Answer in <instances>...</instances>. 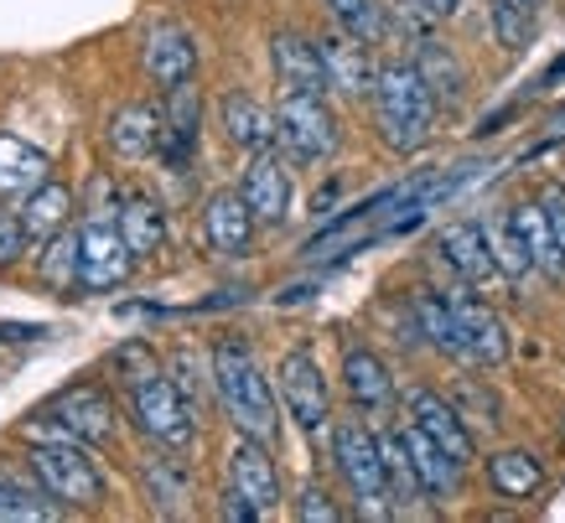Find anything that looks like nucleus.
Returning a JSON list of instances; mask_svg holds the SVG:
<instances>
[{"instance_id":"nucleus-13","label":"nucleus","mask_w":565,"mask_h":523,"mask_svg":"<svg viewBox=\"0 0 565 523\" xmlns=\"http://www.w3.org/2000/svg\"><path fill=\"white\" fill-rule=\"evenodd\" d=\"M405 420L420 425L451 461H462L467 472L478 467V436H472L467 415L457 409V399H446L436 388H411V394H405Z\"/></svg>"},{"instance_id":"nucleus-8","label":"nucleus","mask_w":565,"mask_h":523,"mask_svg":"<svg viewBox=\"0 0 565 523\" xmlns=\"http://www.w3.org/2000/svg\"><path fill=\"white\" fill-rule=\"evenodd\" d=\"M275 394H280V409L286 420L301 430V436H327L332 430V388H327V373L317 363L311 348H291L275 369Z\"/></svg>"},{"instance_id":"nucleus-18","label":"nucleus","mask_w":565,"mask_h":523,"mask_svg":"<svg viewBox=\"0 0 565 523\" xmlns=\"http://www.w3.org/2000/svg\"><path fill=\"white\" fill-rule=\"evenodd\" d=\"M436 254H441V265L462 286H472V290H488V286H498L503 275H498V259H493V249H488V234H482V223H446L441 234H436Z\"/></svg>"},{"instance_id":"nucleus-23","label":"nucleus","mask_w":565,"mask_h":523,"mask_svg":"<svg viewBox=\"0 0 565 523\" xmlns=\"http://www.w3.org/2000/svg\"><path fill=\"white\" fill-rule=\"evenodd\" d=\"M399 436H405V451H411L415 472H420V488H426L430 508H451L462 498V482H467V467L462 461H451V456L436 446V440L420 430V425L399 420Z\"/></svg>"},{"instance_id":"nucleus-10","label":"nucleus","mask_w":565,"mask_h":523,"mask_svg":"<svg viewBox=\"0 0 565 523\" xmlns=\"http://www.w3.org/2000/svg\"><path fill=\"white\" fill-rule=\"evenodd\" d=\"M338 373H343V394H348V405H353V415H363V420L379 425V430L394 425V415H399V388H394L390 363H384L369 342H343Z\"/></svg>"},{"instance_id":"nucleus-19","label":"nucleus","mask_w":565,"mask_h":523,"mask_svg":"<svg viewBox=\"0 0 565 523\" xmlns=\"http://www.w3.org/2000/svg\"><path fill=\"white\" fill-rule=\"evenodd\" d=\"M545 461L530 446H498L482 456V482L498 503H534L545 492Z\"/></svg>"},{"instance_id":"nucleus-17","label":"nucleus","mask_w":565,"mask_h":523,"mask_svg":"<svg viewBox=\"0 0 565 523\" xmlns=\"http://www.w3.org/2000/svg\"><path fill=\"white\" fill-rule=\"evenodd\" d=\"M228 488L244 492L259 508V519H270L275 508H280V467H275L270 440H259V436L234 440V451H228Z\"/></svg>"},{"instance_id":"nucleus-24","label":"nucleus","mask_w":565,"mask_h":523,"mask_svg":"<svg viewBox=\"0 0 565 523\" xmlns=\"http://www.w3.org/2000/svg\"><path fill=\"white\" fill-rule=\"evenodd\" d=\"M115 223H120V238L130 244V254H136L140 265L167 249V207L156 203L151 192L125 186L120 198H115Z\"/></svg>"},{"instance_id":"nucleus-39","label":"nucleus","mask_w":565,"mask_h":523,"mask_svg":"<svg viewBox=\"0 0 565 523\" xmlns=\"http://www.w3.org/2000/svg\"><path fill=\"white\" fill-rule=\"evenodd\" d=\"M26 249H32V234L21 228L17 207H6V198H0V270L21 265V259H26Z\"/></svg>"},{"instance_id":"nucleus-11","label":"nucleus","mask_w":565,"mask_h":523,"mask_svg":"<svg viewBox=\"0 0 565 523\" xmlns=\"http://www.w3.org/2000/svg\"><path fill=\"white\" fill-rule=\"evenodd\" d=\"M446 301H451V321H457V363L498 369L509 357V327H503V317L472 286H462V280H457V290H446Z\"/></svg>"},{"instance_id":"nucleus-29","label":"nucleus","mask_w":565,"mask_h":523,"mask_svg":"<svg viewBox=\"0 0 565 523\" xmlns=\"http://www.w3.org/2000/svg\"><path fill=\"white\" fill-rule=\"evenodd\" d=\"M63 519V508L47 498V488L32 477V467H6L0 461V523H36Z\"/></svg>"},{"instance_id":"nucleus-22","label":"nucleus","mask_w":565,"mask_h":523,"mask_svg":"<svg viewBox=\"0 0 565 523\" xmlns=\"http://www.w3.org/2000/svg\"><path fill=\"white\" fill-rule=\"evenodd\" d=\"M218 130H223V140L244 156L270 151L275 146V104H265L259 94H249V88H228L218 99Z\"/></svg>"},{"instance_id":"nucleus-37","label":"nucleus","mask_w":565,"mask_h":523,"mask_svg":"<svg viewBox=\"0 0 565 523\" xmlns=\"http://www.w3.org/2000/svg\"><path fill=\"white\" fill-rule=\"evenodd\" d=\"M36 280L42 290H78V228L47 238V249L36 259Z\"/></svg>"},{"instance_id":"nucleus-2","label":"nucleus","mask_w":565,"mask_h":523,"mask_svg":"<svg viewBox=\"0 0 565 523\" xmlns=\"http://www.w3.org/2000/svg\"><path fill=\"white\" fill-rule=\"evenodd\" d=\"M21 436H26L21 461L32 467V477L47 488V498L63 508V513H94V508L104 503L109 482H104V467L94 461V446L73 440L68 430L52 425L47 415H36Z\"/></svg>"},{"instance_id":"nucleus-1","label":"nucleus","mask_w":565,"mask_h":523,"mask_svg":"<svg viewBox=\"0 0 565 523\" xmlns=\"http://www.w3.org/2000/svg\"><path fill=\"white\" fill-rule=\"evenodd\" d=\"M369 119H374V136L394 156H415L430 146L441 104H436L415 57H384L379 63L374 88H369Z\"/></svg>"},{"instance_id":"nucleus-33","label":"nucleus","mask_w":565,"mask_h":523,"mask_svg":"<svg viewBox=\"0 0 565 523\" xmlns=\"http://www.w3.org/2000/svg\"><path fill=\"white\" fill-rule=\"evenodd\" d=\"M384 440V467H390V492H394V513H426L430 498L420 488V472H415L411 451H405V436H399V420L379 430Z\"/></svg>"},{"instance_id":"nucleus-12","label":"nucleus","mask_w":565,"mask_h":523,"mask_svg":"<svg viewBox=\"0 0 565 523\" xmlns=\"http://www.w3.org/2000/svg\"><path fill=\"white\" fill-rule=\"evenodd\" d=\"M317 52H322V68H327V94H338V99H348V104L369 99L379 57L363 36H353V32H343V26L327 21V32H317Z\"/></svg>"},{"instance_id":"nucleus-30","label":"nucleus","mask_w":565,"mask_h":523,"mask_svg":"<svg viewBox=\"0 0 565 523\" xmlns=\"http://www.w3.org/2000/svg\"><path fill=\"white\" fill-rule=\"evenodd\" d=\"M514 228L524 238V249H530L534 270L545 275V280H565V249H561V234H555V223H550L545 203L534 198V203H514Z\"/></svg>"},{"instance_id":"nucleus-27","label":"nucleus","mask_w":565,"mask_h":523,"mask_svg":"<svg viewBox=\"0 0 565 523\" xmlns=\"http://www.w3.org/2000/svg\"><path fill=\"white\" fill-rule=\"evenodd\" d=\"M140 488H146L156 513H188L192 477H188V467H182V451L151 446V451L140 456Z\"/></svg>"},{"instance_id":"nucleus-4","label":"nucleus","mask_w":565,"mask_h":523,"mask_svg":"<svg viewBox=\"0 0 565 523\" xmlns=\"http://www.w3.org/2000/svg\"><path fill=\"white\" fill-rule=\"evenodd\" d=\"M327 461H332V472H338V488H343L353 519H363V523L399 519V513H394L390 467H384L379 425H369L363 415L338 420L332 430H327Z\"/></svg>"},{"instance_id":"nucleus-6","label":"nucleus","mask_w":565,"mask_h":523,"mask_svg":"<svg viewBox=\"0 0 565 523\" xmlns=\"http://www.w3.org/2000/svg\"><path fill=\"white\" fill-rule=\"evenodd\" d=\"M125 399H130V425H136L151 446H167V451H182V456L198 446V399L177 384L172 373L140 384L136 394H125Z\"/></svg>"},{"instance_id":"nucleus-40","label":"nucleus","mask_w":565,"mask_h":523,"mask_svg":"<svg viewBox=\"0 0 565 523\" xmlns=\"http://www.w3.org/2000/svg\"><path fill=\"white\" fill-rule=\"evenodd\" d=\"M540 203H545L550 223H555V234H561V249H565V186H545Z\"/></svg>"},{"instance_id":"nucleus-28","label":"nucleus","mask_w":565,"mask_h":523,"mask_svg":"<svg viewBox=\"0 0 565 523\" xmlns=\"http://www.w3.org/2000/svg\"><path fill=\"white\" fill-rule=\"evenodd\" d=\"M52 177V156L36 151L32 140L0 130V198L6 203H21L32 186H42Z\"/></svg>"},{"instance_id":"nucleus-14","label":"nucleus","mask_w":565,"mask_h":523,"mask_svg":"<svg viewBox=\"0 0 565 523\" xmlns=\"http://www.w3.org/2000/svg\"><path fill=\"white\" fill-rule=\"evenodd\" d=\"M239 192L249 213L259 218V228H280V223L291 218V203H296V186H291V161L275 151H255L244 161L239 171Z\"/></svg>"},{"instance_id":"nucleus-36","label":"nucleus","mask_w":565,"mask_h":523,"mask_svg":"<svg viewBox=\"0 0 565 523\" xmlns=\"http://www.w3.org/2000/svg\"><path fill=\"white\" fill-rule=\"evenodd\" d=\"M488 26H493V42L503 52H524L540 32V11L524 0H488Z\"/></svg>"},{"instance_id":"nucleus-26","label":"nucleus","mask_w":565,"mask_h":523,"mask_svg":"<svg viewBox=\"0 0 565 523\" xmlns=\"http://www.w3.org/2000/svg\"><path fill=\"white\" fill-rule=\"evenodd\" d=\"M17 213H21V228L32 234V244H47V238H57L63 228H73V223H78L73 186L57 182V177H47L42 186H32V192L17 203Z\"/></svg>"},{"instance_id":"nucleus-21","label":"nucleus","mask_w":565,"mask_h":523,"mask_svg":"<svg viewBox=\"0 0 565 523\" xmlns=\"http://www.w3.org/2000/svg\"><path fill=\"white\" fill-rule=\"evenodd\" d=\"M270 68L286 94H327V68L322 52H317V36L296 32V26H280L270 36Z\"/></svg>"},{"instance_id":"nucleus-34","label":"nucleus","mask_w":565,"mask_h":523,"mask_svg":"<svg viewBox=\"0 0 565 523\" xmlns=\"http://www.w3.org/2000/svg\"><path fill=\"white\" fill-rule=\"evenodd\" d=\"M161 373H167V363L156 357L151 342H140V338L120 342L115 353L104 357V378H109L115 388H125V394H136L140 384H151V378H161Z\"/></svg>"},{"instance_id":"nucleus-9","label":"nucleus","mask_w":565,"mask_h":523,"mask_svg":"<svg viewBox=\"0 0 565 523\" xmlns=\"http://www.w3.org/2000/svg\"><path fill=\"white\" fill-rule=\"evenodd\" d=\"M73 228H78V290H88V296L120 290L140 259L120 238L115 213H84Z\"/></svg>"},{"instance_id":"nucleus-3","label":"nucleus","mask_w":565,"mask_h":523,"mask_svg":"<svg viewBox=\"0 0 565 523\" xmlns=\"http://www.w3.org/2000/svg\"><path fill=\"white\" fill-rule=\"evenodd\" d=\"M213 394H218V409L223 420L234 425L239 436H259V440H275L286 409H280V394H275V378L265 373L259 363L255 342L249 338H218L213 342Z\"/></svg>"},{"instance_id":"nucleus-35","label":"nucleus","mask_w":565,"mask_h":523,"mask_svg":"<svg viewBox=\"0 0 565 523\" xmlns=\"http://www.w3.org/2000/svg\"><path fill=\"white\" fill-rule=\"evenodd\" d=\"M482 234H488V249H493V259H498V275H503L509 286L530 280V275H540V270H534V259H530V249H524V238H519V228H514V218H509V213H493V218H482Z\"/></svg>"},{"instance_id":"nucleus-15","label":"nucleus","mask_w":565,"mask_h":523,"mask_svg":"<svg viewBox=\"0 0 565 523\" xmlns=\"http://www.w3.org/2000/svg\"><path fill=\"white\" fill-rule=\"evenodd\" d=\"M255 234H259V218L249 213L239 186H218L203 198V244L207 254L218 259H244L255 249Z\"/></svg>"},{"instance_id":"nucleus-7","label":"nucleus","mask_w":565,"mask_h":523,"mask_svg":"<svg viewBox=\"0 0 565 523\" xmlns=\"http://www.w3.org/2000/svg\"><path fill=\"white\" fill-rule=\"evenodd\" d=\"M52 425H63L73 440H84V446H109V440L120 436V405H115V394H109V378H73L52 394L47 405H42Z\"/></svg>"},{"instance_id":"nucleus-38","label":"nucleus","mask_w":565,"mask_h":523,"mask_svg":"<svg viewBox=\"0 0 565 523\" xmlns=\"http://www.w3.org/2000/svg\"><path fill=\"white\" fill-rule=\"evenodd\" d=\"M291 513L301 523H343V519H353V508H348L332 488H322V482H301V488H296Z\"/></svg>"},{"instance_id":"nucleus-41","label":"nucleus","mask_w":565,"mask_h":523,"mask_svg":"<svg viewBox=\"0 0 565 523\" xmlns=\"http://www.w3.org/2000/svg\"><path fill=\"white\" fill-rule=\"evenodd\" d=\"M561 436H565V415H561Z\"/></svg>"},{"instance_id":"nucleus-20","label":"nucleus","mask_w":565,"mask_h":523,"mask_svg":"<svg viewBox=\"0 0 565 523\" xmlns=\"http://www.w3.org/2000/svg\"><path fill=\"white\" fill-rule=\"evenodd\" d=\"M104 146L120 167H146L161 151V109L146 99H130L109 115V130H104Z\"/></svg>"},{"instance_id":"nucleus-32","label":"nucleus","mask_w":565,"mask_h":523,"mask_svg":"<svg viewBox=\"0 0 565 523\" xmlns=\"http://www.w3.org/2000/svg\"><path fill=\"white\" fill-rule=\"evenodd\" d=\"M322 11L332 26L363 36L369 47H384V42H399L394 36V6L390 0H322Z\"/></svg>"},{"instance_id":"nucleus-25","label":"nucleus","mask_w":565,"mask_h":523,"mask_svg":"<svg viewBox=\"0 0 565 523\" xmlns=\"http://www.w3.org/2000/svg\"><path fill=\"white\" fill-rule=\"evenodd\" d=\"M198 119H203V104H198V88L182 84L167 94V109H161V151L156 161L167 171H188L192 151H198Z\"/></svg>"},{"instance_id":"nucleus-16","label":"nucleus","mask_w":565,"mask_h":523,"mask_svg":"<svg viewBox=\"0 0 565 523\" xmlns=\"http://www.w3.org/2000/svg\"><path fill=\"white\" fill-rule=\"evenodd\" d=\"M140 68L161 94L192 84L198 78V42H192V32L182 21H156L146 42H140Z\"/></svg>"},{"instance_id":"nucleus-31","label":"nucleus","mask_w":565,"mask_h":523,"mask_svg":"<svg viewBox=\"0 0 565 523\" xmlns=\"http://www.w3.org/2000/svg\"><path fill=\"white\" fill-rule=\"evenodd\" d=\"M411 57L420 63V73H426V84H430V94H436L441 109H457V104L467 99V68H462V57L446 47V42H436L430 32H420L415 36Z\"/></svg>"},{"instance_id":"nucleus-5","label":"nucleus","mask_w":565,"mask_h":523,"mask_svg":"<svg viewBox=\"0 0 565 523\" xmlns=\"http://www.w3.org/2000/svg\"><path fill=\"white\" fill-rule=\"evenodd\" d=\"M343 146L338 115L327 109V94H286L275 99V151L286 156L291 167H327Z\"/></svg>"}]
</instances>
